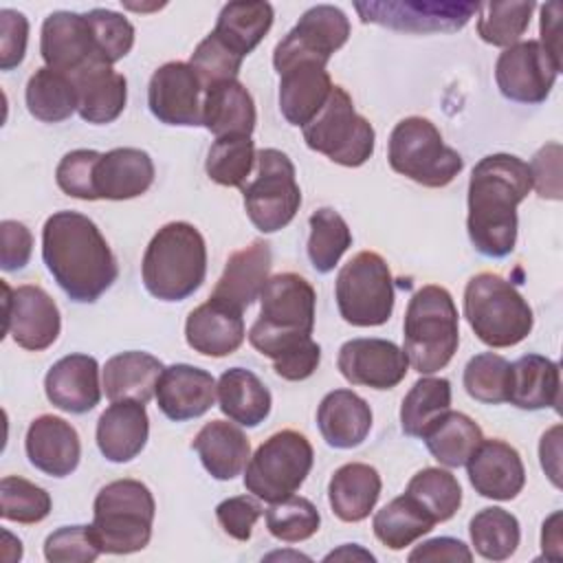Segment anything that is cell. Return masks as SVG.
Listing matches in <instances>:
<instances>
[{
  "label": "cell",
  "instance_id": "obj_1",
  "mask_svg": "<svg viewBox=\"0 0 563 563\" xmlns=\"http://www.w3.org/2000/svg\"><path fill=\"white\" fill-rule=\"evenodd\" d=\"M317 292L297 273H279L266 279L260 292V317L249 330V343L273 361L284 380H306L321 361V347L312 341Z\"/></svg>",
  "mask_w": 563,
  "mask_h": 563
},
{
  "label": "cell",
  "instance_id": "obj_2",
  "mask_svg": "<svg viewBox=\"0 0 563 563\" xmlns=\"http://www.w3.org/2000/svg\"><path fill=\"white\" fill-rule=\"evenodd\" d=\"M532 189L526 161L515 154H488L471 172L466 231L484 257H506L517 244V205Z\"/></svg>",
  "mask_w": 563,
  "mask_h": 563
},
{
  "label": "cell",
  "instance_id": "obj_3",
  "mask_svg": "<svg viewBox=\"0 0 563 563\" xmlns=\"http://www.w3.org/2000/svg\"><path fill=\"white\" fill-rule=\"evenodd\" d=\"M42 260L57 286L77 303L97 301L119 275L99 227L84 213L55 211L42 227Z\"/></svg>",
  "mask_w": 563,
  "mask_h": 563
},
{
  "label": "cell",
  "instance_id": "obj_4",
  "mask_svg": "<svg viewBox=\"0 0 563 563\" xmlns=\"http://www.w3.org/2000/svg\"><path fill=\"white\" fill-rule=\"evenodd\" d=\"M141 275L145 290L161 301H183L207 275V244L189 222H167L150 240Z\"/></svg>",
  "mask_w": 563,
  "mask_h": 563
},
{
  "label": "cell",
  "instance_id": "obj_5",
  "mask_svg": "<svg viewBox=\"0 0 563 563\" xmlns=\"http://www.w3.org/2000/svg\"><path fill=\"white\" fill-rule=\"evenodd\" d=\"M405 354L418 374H435L446 367L460 345L457 308L451 292L427 284L418 288L405 310Z\"/></svg>",
  "mask_w": 563,
  "mask_h": 563
},
{
  "label": "cell",
  "instance_id": "obj_6",
  "mask_svg": "<svg viewBox=\"0 0 563 563\" xmlns=\"http://www.w3.org/2000/svg\"><path fill=\"white\" fill-rule=\"evenodd\" d=\"M464 317L488 347H512L534 325L528 299L501 275L477 273L464 288Z\"/></svg>",
  "mask_w": 563,
  "mask_h": 563
},
{
  "label": "cell",
  "instance_id": "obj_7",
  "mask_svg": "<svg viewBox=\"0 0 563 563\" xmlns=\"http://www.w3.org/2000/svg\"><path fill=\"white\" fill-rule=\"evenodd\" d=\"M154 495L139 479L106 484L92 504V534L106 554H132L152 539Z\"/></svg>",
  "mask_w": 563,
  "mask_h": 563
},
{
  "label": "cell",
  "instance_id": "obj_8",
  "mask_svg": "<svg viewBox=\"0 0 563 563\" xmlns=\"http://www.w3.org/2000/svg\"><path fill=\"white\" fill-rule=\"evenodd\" d=\"M389 167L422 187H446L464 167L460 152L442 141L440 130L424 117L398 121L389 134Z\"/></svg>",
  "mask_w": 563,
  "mask_h": 563
},
{
  "label": "cell",
  "instance_id": "obj_9",
  "mask_svg": "<svg viewBox=\"0 0 563 563\" xmlns=\"http://www.w3.org/2000/svg\"><path fill=\"white\" fill-rule=\"evenodd\" d=\"M312 462L310 440L295 429H282L266 438L249 457L244 488L266 504L282 501L299 490Z\"/></svg>",
  "mask_w": 563,
  "mask_h": 563
},
{
  "label": "cell",
  "instance_id": "obj_10",
  "mask_svg": "<svg viewBox=\"0 0 563 563\" xmlns=\"http://www.w3.org/2000/svg\"><path fill=\"white\" fill-rule=\"evenodd\" d=\"M310 150L343 167H361L374 154L376 132L372 123L354 110L345 88L334 86L319 114L301 128Z\"/></svg>",
  "mask_w": 563,
  "mask_h": 563
},
{
  "label": "cell",
  "instance_id": "obj_11",
  "mask_svg": "<svg viewBox=\"0 0 563 563\" xmlns=\"http://www.w3.org/2000/svg\"><path fill=\"white\" fill-rule=\"evenodd\" d=\"M339 314L356 328L387 323L394 312V279L387 262L374 251L356 253L336 275Z\"/></svg>",
  "mask_w": 563,
  "mask_h": 563
},
{
  "label": "cell",
  "instance_id": "obj_12",
  "mask_svg": "<svg viewBox=\"0 0 563 563\" xmlns=\"http://www.w3.org/2000/svg\"><path fill=\"white\" fill-rule=\"evenodd\" d=\"M255 163V178L242 187L244 209L257 231L275 233L292 222L301 205L295 165L288 154L275 147L260 150Z\"/></svg>",
  "mask_w": 563,
  "mask_h": 563
},
{
  "label": "cell",
  "instance_id": "obj_13",
  "mask_svg": "<svg viewBox=\"0 0 563 563\" xmlns=\"http://www.w3.org/2000/svg\"><path fill=\"white\" fill-rule=\"evenodd\" d=\"M479 2H444V0H387L354 2L365 24H378L407 33H453L466 26L477 13Z\"/></svg>",
  "mask_w": 563,
  "mask_h": 563
},
{
  "label": "cell",
  "instance_id": "obj_14",
  "mask_svg": "<svg viewBox=\"0 0 563 563\" xmlns=\"http://www.w3.org/2000/svg\"><path fill=\"white\" fill-rule=\"evenodd\" d=\"M559 73L561 62L554 59L539 40L517 42L504 48L495 62L497 88L515 103L545 101Z\"/></svg>",
  "mask_w": 563,
  "mask_h": 563
},
{
  "label": "cell",
  "instance_id": "obj_15",
  "mask_svg": "<svg viewBox=\"0 0 563 563\" xmlns=\"http://www.w3.org/2000/svg\"><path fill=\"white\" fill-rule=\"evenodd\" d=\"M4 290V334L29 350L42 352L51 347L62 330V317L55 299L33 284L11 288L2 282Z\"/></svg>",
  "mask_w": 563,
  "mask_h": 563
},
{
  "label": "cell",
  "instance_id": "obj_16",
  "mask_svg": "<svg viewBox=\"0 0 563 563\" xmlns=\"http://www.w3.org/2000/svg\"><path fill=\"white\" fill-rule=\"evenodd\" d=\"M350 20L334 4L310 7L299 22L277 42L273 66L279 68L292 59H314L328 64L330 57L347 42Z\"/></svg>",
  "mask_w": 563,
  "mask_h": 563
},
{
  "label": "cell",
  "instance_id": "obj_17",
  "mask_svg": "<svg viewBox=\"0 0 563 563\" xmlns=\"http://www.w3.org/2000/svg\"><path fill=\"white\" fill-rule=\"evenodd\" d=\"M40 53L48 68L68 77L103 64L86 13L75 11H53L44 18Z\"/></svg>",
  "mask_w": 563,
  "mask_h": 563
},
{
  "label": "cell",
  "instance_id": "obj_18",
  "mask_svg": "<svg viewBox=\"0 0 563 563\" xmlns=\"http://www.w3.org/2000/svg\"><path fill=\"white\" fill-rule=\"evenodd\" d=\"M336 367L352 385L391 389L407 376L409 358L394 341L350 339L339 350Z\"/></svg>",
  "mask_w": 563,
  "mask_h": 563
},
{
  "label": "cell",
  "instance_id": "obj_19",
  "mask_svg": "<svg viewBox=\"0 0 563 563\" xmlns=\"http://www.w3.org/2000/svg\"><path fill=\"white\" fill-rule=\"evenodd\" d=\"M202 86L185 62L158 66L147 86L150 112L165 125H202Z\"/></svg>",
  "mask_w": 563,
  "mask_h": 563
},
{
  "label": "cell",
  "instance_id": "obj_20",
  "mask_svg": "<svg viewBox=\"0 0 563 563\" xmlns=\"http://www.w3.org/2000/svg\"><path fill=\"white\" fill-rule=\"evenodd\" d=\"M464 466L471 486L486 499L510 501L523 490L526 468L521 455L499 438L482 440Z\"/></svg>",
  "mask_w": 563,
  "mask_h": 563
},
{
  "label": "cell",
  "instance_id": "obj_21",
  "mask_svg": "<svg viewBox=\"0 0 563 563\" xmlns=\"http://www.w3.org/2000/svg\"><path fill=\"white\" fill-rule=\"evenodd\" d=\"M279 110L290 125H308L325 106L334 84L325 64L314 59H292L279 68Z\"/></svg>",
  "mask_w": 563,
  "mask_h": 563
},
{
  "label": "cell",
  "instance_id": "obj_22",
  "mask_svg": "<svg viewBox=\"0 0 563 563\" xmlns=\"http://www.w3.org/2000/svg\"><path fill=\"white\" fill-rule=\"evenodd\" d=\"M242 310L209 297V301L194 308L185 321L187 345L205 356H229L244 343Z\"/></svg>",
  "mask_w": 563,
  "mask_h": 563
},
{
  "label": "cell",
  "instance_id": "obj_23",
  "mask_svg": "<svg viewBox=\"0 0 563 563\" xmlns=\"http://www.w3.org/2000/svg\"><path fill=\"white\" fill-rule=\"evenodd\" d=\"M24 449L29 462L51 477L70 475L81 457L77 429L53 413H44L29 424Z\"/></svg>",
  "mask_w": 563,
  "mask_h": 563
},
{
  "label": "cell",
  "instance_id": "obj_24",
  "mask_svg": "<svg viewBox=\"0 0 563 563\" xmlns=\"http://www.w3.org/2000/svg\"><path fill=\"white\" fill-rule=\"evenodd\" d=\"M156 405L174 422L207 413L216 400V378L196 365L176 363L163 369L156 385Z\"/></svg>",
  "mask_w": 563,
  "mask_h": 563
},
{
  "label": "cell",
  "instance_id": "obj_25",
  "mask_svg": "<svg viewBox=\"0 0 563 563\" xmlns=\"http://www.w3.org/2000/svg\"><path fill=\"white\" fill-rule=\"evenodd\" d=\"M48 402L68 413H88L101 400L99 363L88 354L62 356L44 376Z\"/></svg>",
  "mask_w": 563,
  "mask_h": 563
},
{
  "label": "cell",
  "instance_id": "obj_26",
  "mask_svg": "<svg viewBox=\"0 0 563 563\" xmlns=\"http://www.w3.org/2000/svg\"><path fill=\"white\" fill-rule=\"evenodd\" d=\"M154 183V163L145 150L114 147L99 156L92 169L97 200H130Z\"/></svg>",
  "mask_w": 563,
  "mask_h": 563
},
{
  "label": "cell",
  "instance_id": "obj_27",
  "mask_svg": "<svg viewBox=\"0 0 563 563\" xmlns=\"http://www.w3.org/2000/svg\"><path fill=\"white\" fill-rule=\"evenodd\" d=\"M97 446L108 462L134 460L147 444L150 418L145 402L114 400L97 420Z\"/></svg>",
  "mask_w": 563,
  "mask_h": 563
},
{
  "label": "cell",
  "instance_id": "obj_28",
  "mask_svg": "<svg viewBox=\"0 0 563 563\" xmlns=\"http://www.w3.org/2000/svg\"><path fill=\"white\" fill-rule=\"evenodd\" d=\"M271 264L273 255L268 242L253 240L249 246L229 255L224 271L211 290V297L240 310L249 308L260 297L268 279Z\"/></svg>",
  "mask_w": 563,
  "mask_h": 563
},
{
  "label": "cell",
  "instance_id": "obj_29",
  "mask_svg": "<svg viewBox=\"0 0 563 563\" xmlns=\"http://www.w3.org/2000/svg\"><path fill=\"white\" fill-rule=\"evenodd\" d=\"M317 427L328 446L354 449L372 429V409L352 389H334L319 402Z\"/></svg>",
  "mask_w": 563,
  "mask_h": 563
},
{
  "label": "cell",
  "instance_id": "obj_30",
  "mask_svg": "<svg viewBox=\"0 0 563 563\" xmlns=\"http://www.w3.org/2000/svg\"><path fill=\"white\" fill-rule=\"evenodd\" d=\"M191 449L198 453L205 471L220 479H233L251 457L249 438L240 427L227 420L207 422L194 438Z\"/></svg>",
  "mask_w": 563,
  "mask_h": 563
},
{
  "label": "cell",
  "instance_id": "obj_31",
  "mask_svg": "<svg viewBox=\"0 0 563 563\" xmlns=\"http://www.w3.org/2000/svg\"><path fill=\"white\" fill-rule=\"evenodd\" d=\"M380 488L383 482L374 466L363 462H347L339 466L330 477V508L345 523L363 521L374 510L380 497Z\"/></svg>",
  "mask_w": 563,
  "mask_h": 563
},
{
  "label": "cell",
  "instance_id": "obj_32",
  "mask_svg": "<svg viewBox=\"0 0 563 563\" xmlns=\"http://www.w3.org/2000/svg\"><path fill=\"white\" fill-rule=\"evenodd\" d=\"M257 112L251 92L238 79L213 84L205 90L202 125L216 136L242 134L251 136L255 130Z\"/></svg>",
  "mask_w": 563,
  "mask_h": 563
},
{
  "label": "cell",
  "instance_id": "obj_33",
  "mask_svg": "<svg viewBox=\"0 0 563 563\" xmlns=\"http://www.w3.org/2000/svg\"><path fill=\"white\" fill-rule=\"evenodd\" d=\"M561 398V369L548 356L541 354H523L515 363H510V387L508 402L539 411L559 405Z\"/></svg>",
  "mask_w": 563,
  "mask_h": 563
},
{
  "label": "cell",
  "instance_id": "obj_34",
  "mask_svg": "<svg viewBox=\"0 0 563 563\" xmlns=\"http://www.w3.org/2000/svg\"><path fill=\"white\" fill-rule=\"evenodd\" d=\"M77 88V112L84 121L103 125L119 119L128 101V81L112 66H92L70 77Z\"/></svg>",
  "mask_w": 563,
  "mask_h": 563
},
{
  "label": "cell",
  "instance_id": "obj_35",
  "mask_svg": "<svg viewBox=\"0 0 563 563\" xmlns=\"http://www.w3.org/2000/svg\"><path fill=\"white\" fill-rule=\"evenodd\" d=\"M163 363L139 350L114 354L103 365V391L110 402L114 400H139L147 402L156 394Z\"/></svg>",
  "mask_w": 563,
  "mask_h": 563
},
{
  "label": "cell",
  "instance_id": "obj_36",
  "mask_svg": "<svg viewBox=\"0 0 563 563\" xmlns=\"http://www.w3.org/2000/svg\"><path fill=\"white\" fill-rule=\"evenodd\" d=\"M216 394L220 411L242 427H257L271 413V391L251 369H224L216 383Z\"/></svg>",
  "mask_w": 563,
  "mask_h": 563
},
{
  "label": "cell",
  "instance_id": "obj_37",
  "mask_svg": "<svg viewBox=\"0 0 563 563\" xmlns=\"http://www.w3.org/2000/svg\"><path fill=\"white\" fill-rule=\"evenodd\" d=\"M273 18L275 13L268 2H227L218 13L216 29L211 33L233 53L246 57L271 31Z\"/></svg>",
  "mask_w": 563,
  "mask_h": 563
},
{
  "label": "cell",
  "instance_id": "obj_38",
  "mask_svg": "<svg viewBox=\"0 0 563 563\" xmlns=\"http://www.w3.org/2000/svg\"><path fill=\"white\" fill-rule=\"evenodd\" d=\"M422 440L429 453L442 466L457 468L466 464L477 444L484 440V433L471 416L449 409L438 422L427 429Z\"/></svg>",
  "mask_w": 563,
  "mask_h": 563
},
{
  "label": "cell",
  "instance_id": "obj_39",
  "mask_svg": "<svg viewBox=\"0 0 563 563\" xmlns=\"http://www.w3.org/2000/svg\"><path fill=\"white\" fill-rule=\"evenodd\" d=\"M435 519L407 493L394 497L372 519L376 539L389 550H402L418 541L422 534L431 532Z\"/></svg>",
  "mask_w": 563,
  "mask_h": 563
},
{
  "label": "cell",
  "instance_id": "obj_40",
  "mask_svg": "<svg viewBox=\"0 0 563 563\" xmlns=\"http://www.w3.org/2000/svg\"><path fill=\"white\" fill-rule=\"evenodd\" d=\"M24 101L37 121L59 123L77 110V88L68 75L42 66L29 77Z\"/></svg>",
  "mask_w": 563,
  "mask_h": 563
},
{
  "label": "cell",
  "instance_id": "obj_41",
  "mask_svg": "<svg viewBox=\"0 0 563 563\" xmlns=\"http://www.w3.org/2000/svg\"><path fill=\"white\" fill-rule=\"evenodd\" d=\"M451 409V383L442 376H422L413 383L400 405V427L411 438H422L427 429Z\"/></svg>",
  "mask_w": 563,
  "mask_h": 563
},
{
  "label": "cell",
  "instance_id": "obj_42",
  "mask_svg": "<svg viewBox=\"0 0 563 563\" xmlns=\"http://www.w3.org/2000/svg\"><path fill=\"white\" fill-rule=\"evenodd\" d=\"M468 534L475 552L486 561H506L515 554L521 530L512 512L490 506L482 508L468 523Z\"/></svg>",
  "mask_w": 563,
  "mask_h": 563
},
{
  "label": "cell",
  "instance_id": "obj_43",
  "mask_svg": "<svg viewBox=\"0 0 563 563\" xmlns=\"http://www.w3.org/2000/svg\"><path fill=\"white\" fill-rule=\"evenodd\" d=\"M405 493L413 497L435 519V523L449 521L462 506V486L457 477L440 466L418 471L409 479Z\"/></svg>",
  "mask_w": 563,
  "mask_h": 563
},
{
  "label": "cell",
  "instance_id": "obj_44",
  "mask_svg": "<svg viewBox=\"0 0 563 563\" xmlns=\"http://www.w3.org/2000/svg\"><path fill=\"white\" fill-rule=\"evenodd\" d=\"M308 257L317 273H330L352 244V233L343 216L330 207H321L310 216Z\"/></svg>",
  "mask_w": 563,
  "mask_h": 563
},
{
  "label": "cell",
  "instance_id": "obj_45",
  "mask_svg": "<svg viewBox=\"0 0 563 563\" xmlns=\"http://www.w3.org/2000/svg\"><path fill=\"white\" fill-rule=\"evenodd\" d=\"M534 2H479L477 4V35L490 44L508 48L519 42L530 24Z\"/></svg>",
  "mask_w": 563,
  "mask_h": 563
},
{
  "label": "cell",
  "instance_id": "obj_46",
  "mask_svg": "<svg viewBox=\"0 0 563 563\" xmlns=\"http://www.w3.org/2000/svg\"><path fill=\"white\" fill-rule=\"evenodd\" d=\"M255 143L251 136L231 134L213 141L207 154V176L222 187H244L255 163Z\"/></svg>",
  "mask_w": 563,
  "mask_h": 563
},
{
  "label": "cell",
  "instance_id": "obj_47",
  "mask_svg": "<svg viewBox=\"0 0 563 563\" xmlns=\"http://www.w3.org/2000/svg\"><path fill=\"white\" fill-rule=\"evenodd\" d=\"M462 383L466 394L477 402H484V405L508 402L510 363L495 352L475 354L464 367Z\"/></svg>",
  "mask_w": 563,
  "mask_h": 563
},
{
  "label": "cell",
  "instance_id": "obj_48",
  "mask_svg": "<svg viewBox=\"0 0 563 563\" xmlns=\"http://www.w3.org/2000/svg\"><path fill=\"white\" fill-rule=\"evenodd\" d=\"M53 508L46 488L18 477L7 475L0 479V517L18 523H40Z\"/></svg>",
  "mask_w": 563,
  "mask_h": 563
},
{
  "label": "cell",
  "instance_id": "obj_49",
  "mask_svg": "<svg viewBox=\"0 0 563 563\" xmlns=\"http://www.w3.org/2000/svg\"><path fill=\"white\" fill-rule=\"evenodd\" d=\"M264 515L268 532L286 543H299L310 539L321 523L317 506L310 499L297 495L271 504Z\"/></svg>",
  "mask_w": 563,
  "mask_h": 563
},
{
  "label": "cell",
  "instance_id": "obj_50",
  "mask_svg": "<svg viewBox=\"0 0 563 563\" xmlns=\"http://www.w3.org/2000/svg\"><path fill=\"white\" fill-rule=\"evenodd\" d=\"M244 57L233 53L227 44H222L213 33H209L191 53L189 66L194 68L202 92L213 84L238 79Z\"/></svg>",
  "mask_w": 563,
  "mask_h": 563
},
{
  "label": "cell",
  "instance_id": "obj_51",
  "mask_svg": "<svg viewBox=\"0 0 563 563\" xmlns=\"http://www.w3.org/2000/svg\"><path fill=\"white\" fill-rule=\"evenodd\" d=\"M86 18L92 26L97 48H99L103 64L112 66L132 51L134 26L125 15L110 11V9H90L86 13Z\"/></svg>",
  "mask_w": 563,
  "mask_h": 563
},
{
  "label": "cell",
  "instance_id": "obj_52",
  "mask_svg": "<svg viewBox=\"0 0 563 563\" xmlns=\"http://www.w3.org/2000/svg\"><path fill=\"white\" fill-rule=\"evenodd\" d=\"M101 548L90 526H62L44 541V556L51 563H90Z\"/></svg>",
  "mask_w": 563,
  "mask_h": 563
},
{
  "label": "cell",
  "instance_id": "obj_53",
  "mask_svg": "<svg viewBox=\"0 0 563 563\" xmlns=\"http://www.w3.org/2000/svg\"><path fill=\"white\" fill-rule=\"evenodd\" d=\"M101 152L97 150H73L64 154V158L57 163L55 180L57 187L73 198L79 200H97L92 189V169L99 161Z\"/></svg>",
  "mask_w": 563,
  "mask_h": 563
},
{
  "label": "cell",
  "instance_id": "obj_54",
  "mask_svg": "<svg viewBox=\"0 0 563 563\" xmlns=\"http://www.w3.org/2000/svg\"><path fill=\"white\" fill-rule=\"evenodd\" d=\"M262 506L249 495H235L216 506V519L222 530L235 541H249L255 521L262 517Z\"/></svg>",
  "mask_w": 563,
  "mask_h": 563
},
{
  "label": "cell",
  "instance_id": "obj_55",
  "mask_svg": "<svg viewBox=\"0 0 563 563\" xmlns=\"http://www.w3.org/2000/svg\"><path fill=\"white\" fill-rule=\"evenodd\" d=\"M29 42V20L15 9H0V68L11 70L22 64Z\"/></svg>",
  "mask_w": 563,
  "mask_h": 563
},
{
  "label": "cell",
  "instance_id": "obj_56",
  "mask_svg": "<svg viewBox=\"0 0 563 563\" xmlns=\"http://www.w3.org/2000/svg\"><path fill=\"white\" fill-rule=\"evenodd\" d=\"M532 187L541 198L561 200V145H543L530 161Z\"/></svg>",
  "mask_w": 563,
  "mask_h": 563
},
{
  "label": "cell",
  "instance_id": "obj_57",
  "mask_svg": "<svg viewBox=\"0 0 563 563\" xmlns=\"http://www.w3.org/2000/svg\"><path fill=\"white\" fill-rule=\"evenodd\" d=\"M0 266L2 271H20L29 264L33 251V235L26 224L18 220H2L0 222Z\"/></svg>",
  "mask_w": 563,
  "mask_h": 563
},
{
  "label": "cell",
  "instance_id": "obj_58",
  "mask_svg": "<svg viewBox=\"0 0 563 563\" xmlns=\"http://www.w3.org/2000/svg\"><path fill=\"white\" fill-rule=\"evenodd\" d=\"M407 559L411 563H416V561H464V563H471L473 552L460 539L435 537V539H429V541L416 545Z\"/></svg>",
  "mask_w": 563,
  "mask_h": 563
},
{
  "label": "cell",
  "instance_id": "obj_59",
  "mask_svg": "<svg viewBox=\"0 0 563 563\" xmlns=\"http://www.w3.org/2000/svg\"><path fill=\"white\" fill-rule=\"evenodd\" d=\"M541 40L539 44L561 62V2H548L541 7Z\"/></svg>",
  "mask_w": 563,
  "mask_h": 563
},
{
  "label": "cell",
  "instance_id": "obj_60",
  "mask_svg": "<svg viewBox=\"0 0 563 563\" xmlns=\"http://www.w3.org/2000/svg\"><path fill=\"white\" fill-rule=\"evenodd\" d=\"M539 455H541V466L545 475L552 479V484L559 488L561 486V471H559V457H561V427L554 424L548 433H543L541 444H539Z\"/></svg>",
  "mask_w": 563,
  "mask_h": 563
},
{
  "label": "cell",
  "instance_id": "obj_61",
  "mask_svg": "<svg viewBox=\"0 0 563 563\" xmlns=\"http://www.w3.org/2000/svg\"><path fill=\"white\" fill-rule=\"evenodd\" d=\"M559 521H561V512H554L550 515V519L543 521V532H541V548H543V554L552 561H559L563 556L561 552V528H559Z\"/></svg>",
  "mask_w": 563,
  "mask_h": 563
},
{
  "label": "cell",
  "instance_id": "obj_62",
  "mask_svg": "<svg viewBox=\"0 0 563 563\" xmlns=\"http://www.w3.org/2000/svg\"><path fill=\"white\" fill-rule=\"evenodd\" d=\"M354 561V559H361V561H376L374 554H369L367 550L358 548L356 543H345L341 550H332L330 554L323 556V561Z\"/></svg>",
  "mask_w": 563,
  "mask_h": 563
}]
</instances>
